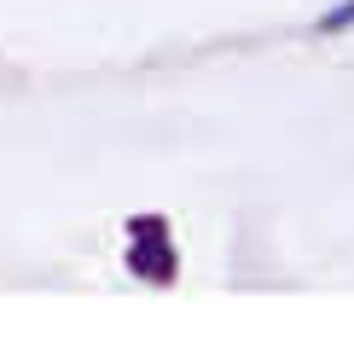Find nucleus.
Returning <instances> with one entry per match:
<instances>
[{"label": "nucleus", "instance_id": "nucleus-1", "mask_svg": "<svg viewBox=\"0 0 354 342\" xmlns=\"http://www.w3.org/2000/svg\"><path fill=\"white\" fill-rule=\"evenodd\" d=\"M122 267L140 285H174V278H180V249H174V227L163 215H128Z\"/></svg>", "mask_w": 354, "mask_h": 342}, {"label": "nucleus", "instance_id": "nucleus-2", "mask_svg": "<svg viewBox=\"0 0 354 342\" xmlns=\"http://www.w3.org/2000/svg\"><path fill=\"white\" fill-rule=\"evenodd\" d=\"M314 29H319V35H348V29H354V0H337V6H326Z\"/></svg>", "mask_w": 354, "mask_h": 342}]
</instances>
